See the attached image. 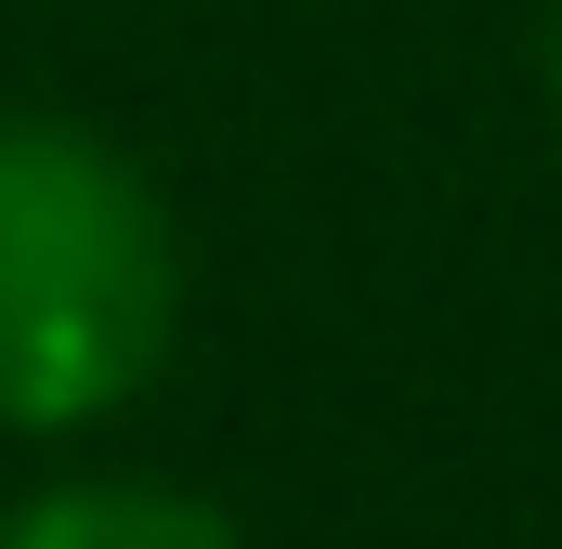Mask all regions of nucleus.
<instances>
[{
  "instance_id": "obj_1",
  "label": "nucleus",
  "mask_w": 562,
  "mask_h": 549,
  "mask_svg": "<svg viewBox=\"0 0 562 549\" xmlns=\"http://www.w3.org/2000/svg\"><path fill=\"white\" fill-rule=\"evenodd\" d=\"M183 327V236L119 132L0 105V432H92Z\"/></svg>"
},
{
  "instance_id": "obj_2",
  "label": "nucleus",
  "mask_w": 562,
  "mask_h": 549,
  "mask_svg": "<svg viewBox=\"0 0 562 549\" xmlns=\"http://www.w3.org/2000/svg\"><path fill=\"white\" fill-rule=\"evenodd\" d=\"M0 549H249V537H236V511H210L157 471H79V484L13 497Z\"/></svg>"
},
{
  "instance_id": "obj_3",
  "label": "nucleus",
  "mask_w": 562,
  "mask_h": 549,
  "mask_svg": "<svg viewBox=\"0 0 562 549\" xmlns=\"http://www.w3.org/2000/svg\"><path fill=\"white\" fill-rule=\"evenodd\" d=\"M537 79H550V119H562V0L537 13Z\"/></svg>"
}]
</instances>
